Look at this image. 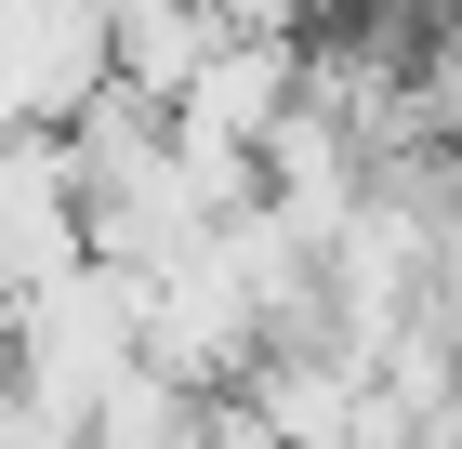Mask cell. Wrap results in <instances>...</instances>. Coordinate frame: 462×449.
<instances>
[{
	"instance_id": "cell-1",
	"label": "cell",
	"mask_w": 462,
	"mask_h": 449,
	"mask_svg": "<svg viewBox=\"0 0 462 449\" xmlns=\"http://www.w3.org/2000/svg\"><path fill=\"white\" fill-rule=\"evenodd\" d=\"M106 93V0H0V133H67Z\"/></svg>"
},
{
	"instance_id": "cell-2",
	"label": "cell",
	"mask_w": 462,
	"mask_h": 449,
	"mask_svg": "<svg viewBox=\"0 0 462 449\" xmlns=\"http://www.w3.org/2000/svg\"><path fill=\"white\" fill-rule=\"evenodd\" d=\"M0 449H93V423H79V410H53L40 383H14V370H0Z\"/></svg>"
}]
</instances>
